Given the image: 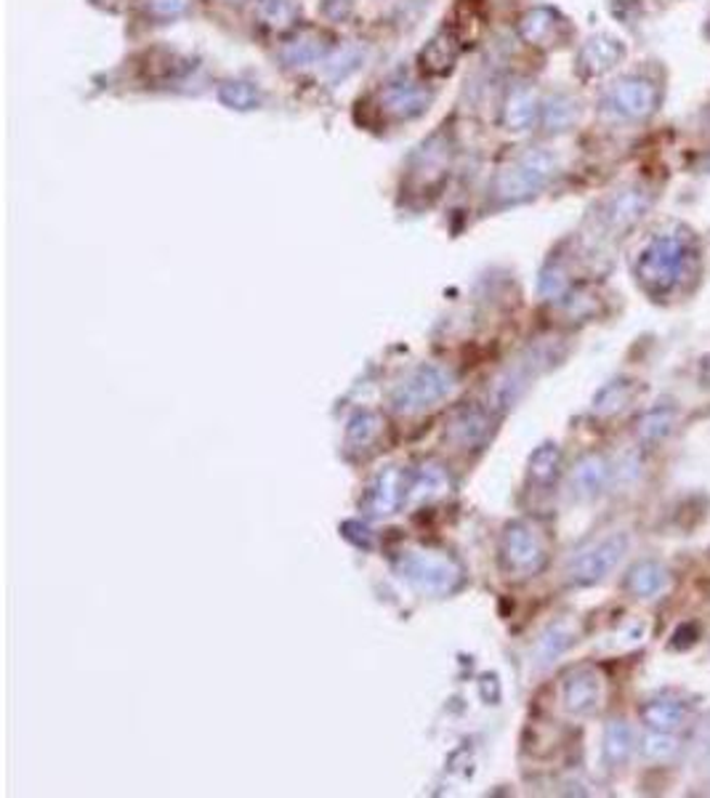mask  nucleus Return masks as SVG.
I'll use <instances>...</instances> for the list:
<instances>
[{"instance_id":"5","label":"nucleus","mask_w":710,"mask_h":798,"mask_svg":"<svg viewBox=\"0 0 710 798\" xmlns=\"http://www.w3.org/2000/svg\"><path fill=\"white\" fill-rule=\"evenodd\" d=\"M604 110L623 120H647L660 107V88L653 80L638 78V75H625L615 80L604 93Z\"/></svg>"},{"instance_id":"31","label":"nucleus","mask_w":710,"mask_h":798,"mask_svg":"<svg viewBox=\"0 0 710 798\" xmlns=\"http://www.w3.org/2000/svg\"><path fill=\"white\" fill-rule=\"evenodd\" d=\"M380 432V421L378 415L373 413H360L349 421V432H346V439L349 445H357V448H365V445L373 442Z\"/></svg>"},{"instance_id":"4","label":"nucleus","mask_w":710,"mask_h":798,"mask_svg":"<svg viewBox=\"0 0 710 798\" xmlns=\"http://www.w3.org/2000/svg\"><path fill=\"white\" fill-rule=\"evenodd\" d=\"M402 572L410 583L434 596L450 594L463 580L461 567L439 551H410L402 559Z\"/></svg>"},{"instance_id":"15","label":"nucleus","mask_w":710,"mask_h":798,"mask_svg":"<svg viewBox=\"0 0 710 798\" xmlns=\"http://www.w3.org/2000/svg\"><path fill=\"white\" fill-rule=\"evenodd\" d=\"M331 46L325 43V38L317 33H301L296 38H291L287 43L280 49V59L287 64V67L298 69V67H309V64H322V59L331 54Z\"/></svg>"},{"instance_id":"14","label":"nucleus","mask_w":710,"mask_h":798,"mask_svg":"<svg viewBox=\"0 0 710 798\" xmlns=\"http://www.w3.org/2000/svg\"><path fill=\"white\" fill-rule=\"evenodd\" d=\"M609 468L607 458L602 455H585L583 461H578V466L572 468V477H569V487L578 498H596L609 482Z\"/></svg>"},{"instance_id":"12","label":"nucleus","mask_w":710,"mask_h":798,"mask_svg":"<svg viewBox=\"0 0 710 798\" xmlns=\"http://www.w3.org/2000/svg\"><path fill=\"white\" fill-rule=\"evenodd\" d=\"M540 113H543V104H540L535 88L527 83L514 86L503 104V126L514 133H525L535 128Z\"/></svg>"},{"instance_id":"20","label":"nucleus","mask_w":710,"mask_h":798,"mask_svg":"<svg viewBox=\"0 0 710 798\" xmlns=\"http://www.w3.org/2000/svg\"><path fill=\"white\" fill-rule=\"evenodd\" d=\"M561 20L554 9H540L527 11L519 22V35L525 43L530 46H551V40H556V29H559Z\"/></svg>"},{"instance_id":"16","label":"nucleus","mask_w":710,"mask_h":798,"mask_svg":"<svg viewBox=\"0 0 710 798\" xmlns=\"http://www.w3.org/2000/svg\"><path fill=\"white\" fill-rule=\"evenodd\" d=\"M450 163V144L444 133H434L428 142H424L418 152L413 155V173L426 181L442 179Z\"/></svg>"},{"instance_id":"17","label":"nucleus","mask_w":710,"mask_h":798,"mask_svg":"<svg viewBox=\"0 0 710 798\" xmlns=\"http://www.w3.org/2000/svg\"><path fill=\"white\" fill-rule=\"evenodd\" d=\"M668 585V570L655 559H644L633 565L625 575V591L636 598H653L662 594Z\"/></svg>"},{"instance_id":"10","label":"nucleus","mask_w":710,"mask_h":798,"mask_svg":"<svg viewBox=\"0 0 710 798\" xmlns=\"http://www.w3.org/2000/svg\"><path fill=\"white\" fill-rule=\"evenodd\" d=\"M434 102V93L418 83H391L380 91V110L395 120H415Z\"/></svg>"},{"instance_id":"1","label":"nucleus","mask_w":710,"mask_h":798,"mask_svg":"<svg viewBox=\"0 0 710 798\" xmlns=\"http://www.w3.org/2000/svg\"><path fill=\"white\" fill-rule=\"evenodd\" d=\"M686 267V243L679 234H655L636 256L638 283L653 296H666L679 285Z\"/></svg>"},{"instance_id":"13","label":"nucleus","mask_w":710,"mask_h":798,"mask_svg":"<svg viewBox=\"0 0 710 798\" xmlns=\"http://www.w3.org/2000/svg\"><path fill=\"white\" fill-rule=\"evenodd\" d=\"M490 428L492 421L485 410L479 408L463 410V413L455 415L453 424H450L448 439L463 450L479 448V445H485L487 437H490Z\"/></svg>"},{"instance_id":"30","label":"nucleus","mask_w":710,"mask_h":798,"mask_svg":"<svg viewBox=\"0 0 710 798\" xmlns=\"http://www.w3.org/2000/svg\"><path fill=\"white\" fill-rule=\"evenodd\" d=\"M408 490H410L408 495L413 498V501H418V498L442 495V492L448 490V477H444V472L439 466H424L415 474Z\"/></svg>"},{"instance_id":"7","label":"nucleus","mask_w":710,"mask_h":798,"mask_svg":"<svg viewBox=\"0 0 710 798\" xmlns=\"http://www.w3.org/2000/svg\"><path fill=\"white\" fill-rule=\"evenodd\" d=\"M501 562L516 578H530L545 567V549L527 525H512L503 532Z\"/></svg>"},{"instance_id":"34","label":"nucleus","mask_w":710,"mask_h":798,"mask_svg":"<svg viewBox=\"0 0 710 798\" xmlns=\"http://www.w3.org/2000/svg\"><path fill=\"white\" fill-rule=\"evenodd\" d=\"M146 14L157 22H173L190 11V0H144Z\"/></svg>"},{"instance_id":"36","label":"nucleus","mask_w":710,"mask_h":798,"mask_svg":"<svg viewBox=\"0 0 710 798\" xmlns=\"http://www.w3.org/2000/svg\"><path fill=\"white\" fill-rule=\"evenodd\" d=\"M320 9L331 22H346L354 14V3L351 0H322Z\"/></svg>"},{"instance_id":"37","label":"nucleus","mask_w":710,"mask_h":798,"mask_svg":"<svg viewBox=\"0 0 710 798\" xmlns=\"http://www.w3.org/2000/svg\"><path fill=\"white\" fill-rule=\"evenodd\" d=\"M702 168H706V173H710V157H706V163H702Z\"/></svg>"},{"instance_id":"28","label":"nucleus","mask_w":710,"mask_h":798,"mask_svg":"<svg viewBox=\"0 0 710 798\" xmlns=\"http://www.w3.org/2000/svg\"><path fill=\"white\" fill-rule=\"evenodd\" d=\"M256 14L263 25L285 29L298 20V5L293 0H258Z\"/></svg>"},{"instance_id":"8","label":"nucleus","mask_w":710,"mask_h":798,"mask_svg":"<svg viewBox=\"0 0 710 798\" xmlns=\"http://www.w3.org/2000/svg\"><path fill=\"white\" fill-rule=\"evenodd\" d=\"M604 697V682L594 668H575L567 673L565 686H561V703L569 713L591 716L598 711Z\"/></svg>"},{"instance_id":"22","label":"nucleus","mask_w":710,"mask_h":798,"mask_svg":"<svg viewBox=\"0 0 710 798\" xmlns=\"http://www.w3.org/2000/svg\"><path fill=\"white\" fill-rule=\"evenodd\" d=\"M457 51H461V43L455 40L453 29H442L439 35H434L431 43H426L424 54H421V62L428 73L434 75H444L453 69Z\"/></svg>"},{"instance_id":"25","label":"nucleus","mask_w":710,"mask_h":798,"mask_svg":"<svg viewBox=\"0 0 710 798\" xmlns=\"http://www.w3.org/2000/svg\"><path fill=\"white\" fill-rule=\"evenodd\" d=\"M633 391H636V386H633L631 381H612V384H607L596 395L594 413L602 415V419H609V415L620 413V410L631 402Z\"/></svg>"},{"instance_id":"35","label":"nucleus","mask_w":710,"mask_h":798,"mask_svg":"<svg viewBox=\"0 0 710 798\" xmlns=\"http://www.w3.org/2000/svg\"><path fill=\"white\" fill-rule=\"evenodd\" d=\"M567 287H569L567 272H565V269H559V267H548L543 272V278H540V293H543L545 298L565 296Z\"/></svg>"},{"instance_id":"18","label":"nucleus","mask_w":710,"mask_h":798,"mask_svg":"<svg viewBox=\"0 0 710 798\" xmlns=\"http://www.w3.org/2000/svg\"><path fill=\"white\" fill-rule=\"evenodd\" d=\"M684 713H686L684 703L668 695L653 697V700H647L642 706L644 724L655 732H676L679 726H682Z\"/></svg>"},{"instance_id":"3","label":"nucleus","mask_w":710,"mask_h":798,"mask_svg":"<svg viewBox=\"0 0 710 798\" xmlns=\"http://www.w3.org/2000/svg\"><path fill=\"white\" fill-rule=\"evenodd\" d=\"M455 381L444 368L437 365H424L415 373H410L402 384L397 386L391 404H395L397 413H421V410L434 408L439 399H444L453 391Z\"/></svg>"},{"instance_id":"24","label":"nucleus","mask_w":710,"mask_h":798,"mask_svg":"<svg viewBox=\"0 0 710 798\" xmlns=\"http://www.w3.org/2000/svg\"><path fill=\"white\" fill-rule=\"evenodd\" d=\"M578 115H580L578 102H575L572 96H567V93H554V96H548V102L543 104L540 123H543V128L548 133H559L572 128L575 123H578Z\"/></svg>"},{"instance_id":"27","label":"nucleus","mask_w":710,"mask_h":798,"mask_svg":"<svg viewBox=\"0 0 710 798\" xmlns=\"http://www.w3.org/2000/svg\"><path fill=\"white\" fill-rule=\"evenodd\" d=\"M561 466V453L556 445H540V448L530 458V477L532 482L548 485L554 482Z\"/></svg>"},{"instance_id":"32","label":"nucleus","mask_w":710,"mask_h":798,"mask_svg":"<svg viewBox=\"0 0 710 798\" xmlns=\"http://www.w3.org/2000/svg\"><path fill=\"white\" fill-rule=\"evenodd\" d=\"M671 426H673V410L657 408L642 419L638 437H642L644 442H657V439H662L668 432H671Z\"/></svg>"},{"instance_id":"26","label":"nucleus","mask_w":710,"mask_h":798,"mask_svg":"<svg viewBox=\"0 0 710 798\" xmlns=\"http://www.w3.org/2000/svg\"><path fill=\"white\" fill-rule=\"evenodd\" d=\"M219 99L227 107L245 113V110H256L261 104V91L248 80H227L219 86Z\"/></svg>"},{"instance_id":"9","label":"nucleus","mask_w":710,"mask_h":798,"mask_svg":"<svg viewBox=\"0 0 710 798\" xmlns=\"http://www.w3.org/2000/svg\"><path fill=\"white\" fill-rule=\"evenodd\" d=\"M623 56L625 46L615 35H591L578 51V73L585 75V78H602V75L612 73L623 62Z\"/></svg>"},{"instance_id":"6","label":"nucleus","mask_w":710,"mask_h":798,"mask_svg":"<svg viewBox=\"0 0 710 798\" xmlns=\"http://www.w3.org/2000/svg\"><path fill=\"white\" fill-rule=\"evenodd\" d=\"M628 551V536L625 532H615V536L604 538L602 543H596L594 549H589L585 554H580L578 559L569 565L567 578L575 585H594L598 580L607 578L615 567L620 565V559Z\"/></svg>"},{"instance_id":"11","label":"nucleus","mask_w":710,"mask_h":798,"mask_svg":"<svg viewBox=\"0 0 710 798\" xmlns=\"http://www.w3.org/2000/svg\"><path fill=\"white\" fill-rule=\"evenodd\" d=\"M649 203L653 197L642 190V186H628V190L615 192L612 197L607 200L604 205V224H607L612 232H623V229L633 227L644 214L649 210Z\"/></svg>"},{"instance_id":"21","label":"nucleus","mask_w":710,"mask_h":798,"mask_svg":"<svg viewBox=\"0 0 710 798\" xmlns=\"http://www.w3.org/2000/svg\"><path fill=\"white\" fill-rule=\"evenodd\" d=\"M362 62H365V49L362 46H338V49H333L331 54L322 59V75L327 78V83H341V80L362 67Z\"/></svg>"},{"instance_id":"23","label":"nucleus","mask_w":710,"mask_h":798,"mask_svg":"<svg viewBox=\"0 0 710 798\" xmlns=\"http://www.w3.org/2000/svg\"><path fill=\"white\" fill-rule=\"evenodd\" d=\"M636 748V735H633L631 726L625 721H612V724L604 730V761L609 767H623L628 759L633 756Z\"/></svg>"},{"instance_id":"29","label":"nucleus","mask_w":710,"mask_h":798,"mask_svg":"<svg viewBox=\"0 0 710 798\" xmlns=\"http://www.w3.org/2000/svg\"><path fill=\"white\" fill-rule=\"evenodd\" d=\"M572 642H575V631L567 623L551 626L548 631L543 633V639H540V644H538L540 662H551L554 657L567 653V649L572 647Z\"/></svg>"},{"instance_id":"19","label":"nucleus","mask_w":710,"mask_h":798,"mask_svg":"<svg viewBox=\"0 0 710 798\" xmlns=\"http://www.w3.org/2000/svg\"><path fill=\"white\" fill-rule=\"evenodd\" d=\"M402 490H408V487L402 485V474H399L397 468L380 474L367 492V501H365L367 512L375 516L391 514L399 506V501H402V495H404Z\"/></svg>"},{"instance_id":"2","label":"nucleus","mask_w":710,"mask_h":798,"mask_svg":"<svg viewBox=\"0 0 710 798\" xmlns=\"http://www.w3.org/2000/svg\"><path fill=\"white\" fill-rule=\"evenodd\" d=\"M559 171V160L548 150H527L492 181V195L501 205H516L535 197Z\"/></svg>"},{"instance_id":"33","label":"nucleus","mask_w":710,"mask_h":798,"mask_svg":"<svg viewBox=\"0 0 710 798\" xmlns=\"http://www.w3.org/2000/svg\"><path fill=\"white\" fill-rule=\"evenodd\" d=\"M642 748H644V756H647V759L666 761V759H671V756L679 750V741H676V735H673V732L649 730V735L644 737Z\"/></svg>"}]
</instances>
